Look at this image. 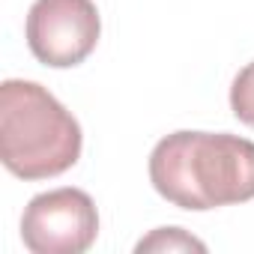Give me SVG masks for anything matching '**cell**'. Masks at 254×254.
I'll list each match as a JSON object with an SVG mask.
<instances>
[{
	"instance_id": "obj_1",
	"label": "cell",
	"mask_w": 254,
	"mask_h": 254,
	"mask_svg": "<svg viewBox=\"0 0 254 254\" xmlns=\"http://www.w3.org/2000/svg\"><path fill=\"white\" fill-rule=\"evenodd\" d=\"M150 183L174 206L203 212L254 197V141L227 132H174L150 153Z\"/></svg>"
},
{
	"instance_id": "obj_2",
	"label": "cell",
	"mask_w": 254,
	"mask_h": 254,
	"mask_svg": "<svg viewBox=\"0 0 254 254\" xmlns=\"http://www.w3.org/2000/svg\"><path fill=\"white\" fill-rule=\"evenodd\" d=\"M78 120L36 81L0 84V159L21 180H51L81 159Z\"/></svg>"
},
{
	"instance_id": "obj_3",
	"label": "cell",
	"mask_w": 254,
	"mask_h": 254,
	"mask_svg": "<svg viewBox=\"0 0 254 254\" xmlns=\"http://www.w3.org/2000/svg\"><path fill=\"white\" fill-rule=\"evenodd\" d=\"M99 236V212L87 191L63 186L36 194L21 215V239L33 254H84Z\"/></svg>"
},
{
	"instance_id": "obj_4",
	"label": "cell",
	"mask_w": 254,
	"mask_h": 254,
	"mask_svg": "<svg viewBox=\"0 0 254 254\" xmlns=\"http://www.w3.org/2000/svg\"><path fill=\"white\" fill-rule=\"evenodd\" d=\"M24 33L39 63L69 69L93 54L102 21L93 0H36L27 12Z\"/></svg>"
},
{
	"instance_id": "obj_5",
	"label": "cell",
	"mask_w": 254,
	"mask_h": 254,
	"mask_svg": "<svg viewBox=\"0 0 254 254\" xmlns=\"http://www.w3.org/2000/svg\"><path fill=\"white\" fill-rule=\"evenodd\" d=\"M135 251L138 254H144V251H159V254H165V251H206V245L197 236L186 233L183 227H159L150 236H144L135 245Z\"/></svg>"
},
{
	"instance_id": "obj_6",
	"label": "cell",
	"mask_w": 254,
	"mask_h": 254,
	"mask_svg": "<svg viewBox=\"0 0 254 254\" xmlns=\"http://www.w3.org/2000/svg\"><path fill=\"white\" fill-rule=\"evenodd\" d=\"M230 111L239 123L254 129V60L239 69V75L230 84Z\"/></svg>"
}]
</instances>
